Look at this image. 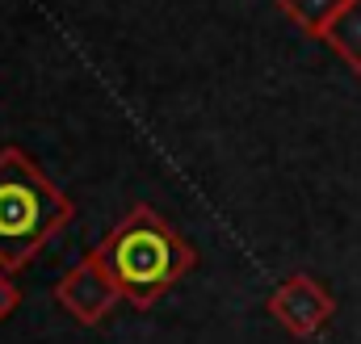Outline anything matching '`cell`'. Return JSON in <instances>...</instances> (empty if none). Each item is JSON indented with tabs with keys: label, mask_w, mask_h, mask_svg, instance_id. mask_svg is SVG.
<instances>
[{
	"label": "cell",
	"mask_w": 361,
	"mask_h": 344,
	"mask_svg": "<svg viewBox=\"0 0 361 344\" xmlns=\"http://www.w3.org/2000/svg\"><path fill=\"white\" fill-rule=\"evenodd\" d=\"M92 257L118 281L122 298L135 307H152L156 298H164L197 264L193 244L180 240L177 227L152 206H130L105 231V240L92 248Z\"/></svg>",
	"instance_id": "1"
},
{
	"label": "cell",
	"mask_w": 361,
	"mask_h": 344,
	"mask_svg": "<svg viewBox=\"0 0 361 344\" xmlns=\"http://www.w3.org/2000/svg\"><path fill=\"white\" fill-rule=\"evenodd\" d=\"M72 223V202L21 147H0V269L17 273Z\"/></svg>",
	"instance_id": "2"
},
{
	"label": "cell",
	"mask_w": 361,
	"mask_h": 344,
	"mask_svg": "<svg viewBox=\"0 0 361 344\" xmlns=\"http://www.w3.org/2000/svg\"><path fill=\"white\" fill-rule=\"evenodd\" d=\"M269 315L298 340H311L328 328V319L336 315V298L328 294L324 281H315L311 273H290L277 290L269 294Z\"/></svg>",
	"instance_id": "3"
},
{
	"label": "cell",
	"mask_w": 361,
	"mask_h": 344,
	"mask_svg": "<svg viewBox=\"0 0 361 344\" xmlns=\"http://www.w3.org/2000/svg\"><path fill=\"white\" fill-rule=\"evenodd\" d=\"M55 298H59V307H63L72 319H80V324H101V319L122 302V290H118V281L101 269V260L89 252V257L76 260V264L59 277Z\"/></svg>",
	"instance_id": "4"
},
{
	"label": "cell",
	"mask_w": 361,
	"mask_h": 344,
	"mask_svg": "<svg viewBox=\"0 0 361 344\" xmlns=\"http://www.w3.org/2000/svg\"><path fill=\"white\" fill-rule=\"evenodd\" d=\"M324 42L353 68L361 72V0H345V8L332 17V25L324 30Z\"/></svg>",
	"instance_id": "5"
},
{
	"label": "cell",
	"mask_w": 361,
	"mask_h": 344,
	"mask_svg": "<svg viewBox=\"0 0 361 344\" xmlns=\"http://www.w3.org/2000/svg\"><path fill=\"white\" fill-rule=\"evenodd\" d=\"M277 8L311 38H324V30L332 25V17L345 8V0H277Z\"/></svg>",
	"instance_id": "6"
},
{
	"label": "cell",
	"mask_w": 361,
	"mask_h": 344,
	"mask_svg": "<svg viewBox=\"0 0 361 344\" xmlns=\"http://www.w3.org/2000/svg\"><path fill=\"white\" fill-rule=\"evenodd\" d=\"M17 307H21V290H17L13 273H8V269H0V324H4Z\"/></svg>",
	"instance_id": "7"
}]
</instances>
